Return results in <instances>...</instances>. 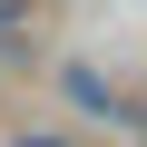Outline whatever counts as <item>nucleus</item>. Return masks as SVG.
Masks as SVG:
<instances>
[{
    "label": "nucleus",
    "mask_w": 147,
    "mask_h": 147,
    "mask_svg": "<svg viewBox=\"0 0 147 147\" xmlns=\"http://www.w3.org/2000/svg\"><path fill=\"white\" fill-rule=\"evenodd\" d=\"M0 79H10V49H0Z\"/></svg>",
    "instance_id": "obj_4"
},
{
    "label": "nucleus",
    "mask_w": 147,
    "mask_h": 147,
    "mask_svg": "<svg viewBox=\"0 0 147 147\" xmlns=\"http://www.w3.org/2000/svg\"><path fill=\"white\" fill-rule=\"evenodd\" d=\"M10 147H79V137H69V127H20Z\"/></svg>",
    "instance_id": "obj_3"
},
{
    "label": "nucleus",
    "mask_w": 147,
    "mask_h": 147,
    "mask_svg": "<svg viewBox=\"0 0 147 147\" xmlns=\"http://www.w3.org/2000/svg\"><path fill=\"white\" fill-rule=\"evenodd\" d=\"M137 147H147V137H137Z\"/></svg>",
    "instance_id": "obj_5"
},
{
    "label": "nucleus",
    "mask_w": 147,
    "mask_h": 147,
    "mask_svg": "<svg viewBox=\"0 0 147 147\" xmlns=\"http://www.w3.org/2000/svg\"><path fill=\"white\" fill-rule=\"evenodd\" d=\"M20 30H30V0H0V49H10V59H20V49H30V39H20Z\"/></svg>",
    "instance_id": "obj_2"
},
{
    "label": "nucleus",
    "mask_w": 147,
    "mask_h": 147,
    "mask_svg": "<svg viewBox=\"0 0 147 147\" xmlns=\"http://www.w3.org/2000/svg\"><path fill=\"white\" fill-rule=\"evenodd\" d=\"M59 88H69V98H79L88 118H108V127H127V108H118V98H108V88L88 79V69H59Z\"/></svg>",
    "instance_id": "obj_1"
}]
</instances>
